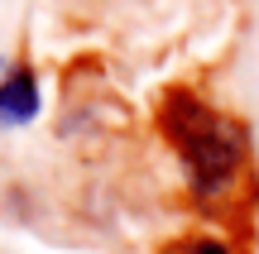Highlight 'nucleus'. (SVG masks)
Listing matches in <instances>:
<instances>
[{
    "mask_svg": "<svg viewBox=\"0 0 259 254\" xmlns=\"http://www.w3.org/2000/svg\"><path fill=\"white\" fill-rule=\"evenodd\" d=\"M158 125H163L168 144L183 154L197 197H211V192H221L226 182L235 178L245 139H240V130H235L231 120H221L206 101H197L192 91H168L163 111H158Z\"/></svg>",
    "mask_w": 259,
    "mask_h": 254,
    "instance_id": "f257e3e1",
    "label": "nucleus"
},
{
    "mask_svg": "<svg viewBox=\"0 0 259 254\" xmlns=\"http://www.w3.org/2000/svg\"><path fill=\"white\" fill-rule=\"evenodd\" d=\"M192 254H231V249H226L221 240H197V249H192Z\"/></svg>",
    "mask_w": 259,
    "mask_h": 254,
    "instance_id": "7ed1b4c3",
    "label": "nucleus"
},
{
    "mask_svg": "<svg viewBox=\"0 0 259 254\" xmlns=\"http://www.w3.org/2000/svg\"><path fill=\"white\" fill-rule=\"evenodd\" d=\"M38 115V77L29 63L10 67V77L0 82V130H15V125H29Z\"/></svg>",
    "mask_w": 259,
    "mask_h": 254,
    "instance_id": "f03ea898",
    "label": "nucleus"
}]
</instances>
